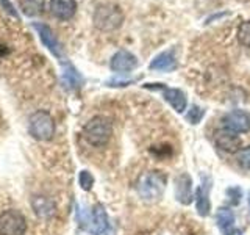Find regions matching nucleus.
I'll list each match as a JSON object with an SVG mask.
<instances>
[{
  "mask_svg": "<svg viewBox=\"0 0 250 235\" xmlns=\"http://www.w3.org/2000/svg\"><path fill=\"white\" fill-rule=\"evenodd\" d=\"M167 176L163 174L161 171H148L139 179L138 191L141 198L146 201H160L163 198V193L166 190Z\"/></svg>",
  "mask_w": 250,
  "mask_h": 235,
  "instance_id": "f257e3e1",
  "label": "nucleus"
},
{
  "mask_svg": "<svg viewBox=\"0 0 250 235\" xmlns=\"http://www.w3.org/2000/svg\"><path fill=\"white\" fill-rule=\"evenodd\" d=\"M94 25L102 31H113L119 28L124 22V13L121 6L114 3H104L99 5L94 11Z\"/></svg>",
  "mask_w": 250,
  "mask_h": 235,
  "instance_id": "f03ea898",
  "label": "nucleus"
},
{
  "mask_svg": "<svg viewBox=\"0 0 250 235\" xmlns=\"http://www.w3.org/2000/svg\"><path fill=\"white\" fill-rule=\"evenodd\" d=\"M83 135L89 144L92 146H105L113 135V125L109 119L104 116L92 118L89 122H86L83 129Z\"/></svg>",
  "mask_w": 250,
  "mask_h": 235,
  "instance_id": "7ed1b4c3",
  "label": "nucleus"
},
{
  "mask_svg": "<svg viewBox=\"0 0 250 235\" xmlns=\"http://www.w3.org/2000/svg\"><path fill=\"white\" fill-rule=\"evenodd\" d=\"M28 130L31 137L39 141H47L55 135V121L49 112L38 110L28 119Z\"/></svg>",
  "mask_w": 250,
  "mask_h": 235,
  "instance_id": "20e7f679",
  "label": "nucleus"
},
{
  "mask_svg": "<svg viewBox=\"0 0 250 235\" xmlns=\"http://www.w3.org/2000/svg\"><path fill=\"white\" fill-rule=\"evenodd\" d=\"M27 219L18 210H6L0 215V235H23Z\"/></svg>",
  "mask_w": 250,
  "mask_h": 235,
  "instance_id": "39448f33",
  "label": "nucleus"
},
{
  "mask_svg": "<svg viewBox=\"0 0 250 235\" xmlns=\"http://www.w3.org/2000/svg\"><path fill=\"white\" fill-rule=\"evenodd\" d=\"M144 88H147V90H155V91H161L164 100H167L169 104L172 105V108H174L177 113H183L185 110H186V107H188L186 96H185V93L182 90L167 88V86H164L163 83H147V85H144Z\"/></svg>",
  "mask_w": 250,
  "mask_h": 235,
  "instance_id": "423d86ee",
  "label": "nucleus"
},
{
  "mask_svg": "<svg viewBox=\"0 0 250 235\" xmlns=\"http://www.w3.org/2000/svg\"><path fill=\"white\" fill-rule=\"evenodd\" d=\"M224 127L234 133H246L250 130V116L242 110H233L224 116Z\"/></svg>",
  "mask_w": 250,
  "mask_h": 235,
  "instance_id": "0eeeda50",
  "label": "nucleus"
},
{
  "mask_svg": "<svg viewBox=\"0 0 250 235\" xmlns=\"http://www.w3.org/2000/svg\"><path fill=\"white\" fill-rule=\"evenodd\" d=\"M214 141L216 146L224 152L234 154L241 149V138L238 137V133H234L229 129H219L214 133Z\"/></svg>",
  "mask_w": 250,
  "mask_h": 235,
  "instance_id": "6e6552de",
  "label": "nucleus"
},
{
  "mask_svg": "<svg viewBox=\"0 0 250 235\" xmlns=\"http://www.w3.org/2000/svg\"><path fill=\"white\" fill-rule=\"evenodd\" d=\"M175 198L185 206L192 201V179L186 172L175 177Z\"/></svg>",
  "mask_w": 250,
  "mask_h": 235,
  "instance_id": "1a4fd4ad",
  "label": "nucleus"
},
{
  "mask_svg": "<svg viewBox=\"0 0 250 235\" xmlns=\"http://www.w3.org/2000/svg\"><path fill=\"white\" fill-rule=\"evenodd\" d=\"M111 69L116 72H130L138 66V58L131 52L127 50H119L114 53V57L111 58Z\"/></svg>",
  "mask_w": 250,
  "mask_h": 235,
  "instance_id": "9d476101",
  "label": "nucleus"
},
{
  "mask_svg": "<svg viewBox=\"0 0 250 235\" xmlns=\"http://www.w3.org/2000/svg\"><path fill=\"white\" fill-rule=\"evenodd\" d=\"M216 223L222 235H236L238 227L234 224V213L229 207H221L216 212Z\"/></svg>",
  "mask_w": 250,
  "mask_h": 235,
  "instance_id": "9b49d317",
  "label": "nucleus"
},
{
  "mask_svg": "<svg viewBox=\"0 0 250 235\" xmlns=\"http://www.w3.org/2000/svg\"><path fill=\"white\" fill-rule=\"evenodd\" d=\"M33 27L38 30L39 33V38H41V41L44 43V46L49 49L55 57L61 58L62 57V50H61V46L60 43L57 41V38L52 33V30L47 27V25H42V24H33Z\"/></svg>",
  "mask_w": 250,
  "mask_h": 235,
  "instance_id": "f8f14e48",
  "label": "nucleus"
},
{
  "mask_svg": "<svg viewBox=\"0 0 250 235\" xmlns=\"http://www.w3.org/2000/svg\"><path fill=\"white\" fill-rule=\"evenodd\" d=\"M209 184L211 179L208 176H202V185L197 188V212L200 216H208L211 212L209 202Z\"/></svg>",
  "mask_w": 250,
  "mask_h": 235,
  "instance_id": "ddd939ff",
  "label": "nucleus"
},
{
  "mask_svg": "<svg viewBox=\"0 0 250 235\" xmlns=\"http://www.w3.org/2000/svg\"><path fill=\"white\" fill-rule=\"evenodd\" d=\"M77 3L75 0H50V11L58 19H70L75 14Z\"/></svg>",
  "mask_w": 250,
  "mask_h": 235,
  "instance_id": "4468645a",
  "label": "nucleus"
},
{
  "mask_svg": "<svg viewBox=\"0 0 250 235\" xmlns=\"http://www.w3.org/2000/svg\"><path fill=\"white\" fill-rule=\"evenodd\" d=\"M178 66V63L175 60V55L172 50L163 52L158 57H155L153 61L150 63V69L155 70H166V72H170V70H175Z\"/></svg>",
  "mask_w": 250,
  "mask_h": 235,
  "instance_id": "2eb2a0df",
  "label": "nucleus"
},
{
  "mask_svg": "<svg viewBox=\"0 0 250 235\" xmlns=\"http://www.w3.org/2000/svg\"><path fill=\"white\" fill-rule=\"evenodd\" d=\"M92 221H94V232L97 235H108L109 232V223H108V215L104 209V206L97 204L92 210Z\"/></svg>",
  "mask_w": 250,
  "mask_h": 235,
  "instance_id": "dca6fc26",
  "label": "nucleus"
},
{
  "mask_svg": "<svg viewBox=\"0 0 250 235\" xmlns=\"http://www.w3.org/2000/svg\"><path fill=\"white\" fill-rule=\"evenodd\" d=\"M31 206H33L35 213L39 218H50L55 213V204L49 198H45V196H36V198H33Z\"/></svg>",
  "mask_w": 250,
  "mask_h": 235,
  "instance_id": "f3484780",
  "label": "nucleus"
},
{
  "mask_svg": "<svg viewBox=\"0 0 250 235\" xmlns=\"http://www.w3.org/2000/svg\"><path fill=\"white\" fill-rule=\"evenodd\" d=\"M62 80L69 86V88H77L82 83V75L78 74V70L72 65H66L64 70H62Z\"/></svg>",
  "mask_w": 250,
  "mask_h": 235,
  "instance_id": "a211bd4d",
  "label": "nucleus"
},
{
  "mask_svg": "<svg viewBox=\"0 0 250 235\" xmlns=\"http://www.w3.org/2000/svg\"><path fill=\"white\" fill-rule=\"evenodd\" d=\"M19 3L22 6L23 13L28 14V16L39 14L42 10V5H44L42 0H19Z\"/></svg>",
  "mask_w": 250,
  "mask_h": 235,
  "instance_id": "6ab92c4d",
  "label": "nucleus"
},
{
  "mask_svg": "<svg viewBox=\"0 0 250 235\" xmlns=\"http://www.w3.org/2000/svg\"><path fill=\"white\" fill-rule=\"evenodd\" d=\"M203 116H205V110L200 108L199 105H192L189 108V112L186 113V121L189 124H192V125H195V124H199L202 121Z\"/></svg>",
  "mask_w": 250,
  "mask_h": 235,
  "instance_id": "aec40b11",
  "label": "nucleus"
},
{
  "mask_svg": "<svg viewBox=\"0 0 250 235\" xmlns=\"http://www.w3.org/2000/svg\"><path fill=\"white\" fill-rule=\"evenodd\" d=\"M238 39L241 44H244L247 47H250V19L242 22L239 28H238Z\"/></svg>",
  "mask_w": 250,
  "mask_h": 235,
  "instance_id": "412c9836",
  "label": "nucleus"
},
{
  "mask_svg": "<svg viewBox=\"0 0 250 235\" xmlns=\"http://www.w3.org/2000/svg\"><path fill=\"white\" fill-rule=\"evenodd\" d=\"M78 182H80V187L83 188V190H91L92 188V184H94V177L91 172L88 171H82L80 176H78Z\"/></svg>",
  "mask_w": 250,
  "mask_h": 235,
  "instance_id": "4be33fe9",
  "label": "nucleus"
},
{
  "mask_svg": "<svg viewBox=\"0 0 250 235\" xmlns=\"http://www.w3.org/2000/svg\"><path fill=\"white\" fill-rule=\"evenodd\" d=\"M238 163L241 168L244 169H250V146L241 149L238 154Z\"/></svg>",
  "mask_w": 250,
  "mask_h": 235,
  "instance_id": "5701e85b",
  "label": "nucleus"
},
{
  "mask_svg": "<svg viewBox=\"0 0 250 235\" xmlns=\"http://www.w3.org/2000/svg\"><path fill=\"white\" fill-rule=\"evenodd\" d=\"M227 194L230 196V201H231L233 206H236V204H239V201H241L242 191L238 187H231V188H227Z\"/></svg>",
  "mask_w": 250,
  "mask_h": 235,
  "instance_id": "b1692460",
  "label": "nucleus"
},
{
  "mask_svg": "<svg viewBox=\"0 0 250 235\" xmlns=\"http://www.w3.org/2000/svg\"><path fill=\"white\" fill-rule=\"evenodd\" d=\"M249 207H250V196H249Z\"/></svg>",
  "mask_w": 250,
  "mask_h": 235,
  "instance_id": "393cba45",
  "label": "nucleus"
}]
</instances>
